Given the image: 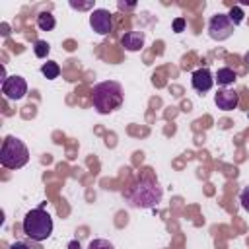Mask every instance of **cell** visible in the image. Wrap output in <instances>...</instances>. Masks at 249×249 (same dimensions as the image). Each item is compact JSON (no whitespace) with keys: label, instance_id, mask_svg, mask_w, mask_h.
I'll use <instances>...</instances> for the list:
<instances>
[{"label":"cell","instance_id":"obj_6","mask_svg":"<svg viewBox=\"0 0 249 249\" xmlns=\"http://www.w3.org/2000/svg\"><path fill=\"white\" fill-rule=\"evenodd\" d=\"M89 25L97 35H109L113 31V16L105 8H95L89 14Z\"/></svg>","mask_w":249,"mask_h":249},{"label":"cell","instance_id":"obj_9","mask_svg":"<svg viewBox=\"0 0 249 249\" xmlns=\"http://www.w3.org/2000/svg\"><path fill=\"white\" fill-rule=\"evenodd\" d=\"M214 101H216L218 109H222V111H233V109L237 107V103H239V95H237L235 89L224 88V89H220V91L216 93Z\"/></svg>","mask_w":249,"mask_h":249},{"label":"cell","instance_id":"obj_17","mask_svg":"<svg viewBox=\"0 0 249 249\" xmlns=\"http://www.w3.org/2000/svg\"><path fill=\"white\" fill-rule=\"evenodd\" d=\"M239 202H241L243 210L249 212V187H245V189L241 191V195H239Z\"/></svg>","mask_w":249,"mask_h":249},{"label":"cell","instance_id":"obj_16","mask_svg":"<svg viewBox=\"0 0 249 249\" xmlns=\"http://www.w3.org/2000/svg\"><path fill=\"white\" fill-rule=\"evenodd\" d=\"M88 249H115V247L107 239H91L89 245H88Z\"/></svg>","mask_w":249,"mask_h":249},{"label":"cell","instance_id":"obj_19","mask_svg":"<svg viewBox=\"0 0 249 249\" xmlns=\"http://www.w3.org/2000/svg\"><path fill=\"white\" fill-rule=\"evenodd\" d=\"M70 6H72L74 10H88V8L93 6V2H84V4H80V2H70Z\"/></svg>","mask_w":249,"mask_h":249},{"label":"cell","instance_id":"obj_13","mask_svg":"<svg viewBox=\"0 0 249 249\" xmlns=\"http://www.w3.org/2000/svg\"><path fill=\"white\" fill-rule=\"evenodd\" d=\"M41 74H43L47 80H54V78H58V74H60V66H58L54 60H49V62H45V64L41 66Z\"/></svg>","mask_w":249,"mask_h":249},{"label":"cell","instance_id":"obj_12","mask_svg":"<svg viewBox=\"0 0 249 249\" xmlns=\"http://www.w3.org/2000/svg\"><path fill=\"white\" fill-rule=\"evenodd\" d=\"M54 25H56V19H54V16L51 12H41L37 16V27L41 31H53Z\"/></svg>","mask_w":249,"mask_h":249},{"label":"cell","instance_id":"obj_4","mask_svg":"<svg viewBox=\"0 0 249 249\" xmlns=\"http://www.w3.org/2000/svg\"><path fill=\"white\" fill-rule=\"evenodd\" d=\"M29 161V150L27 146L16 138V136H6L0 148V163L6 169H19Z\"/></svg>","mask_w":249,"mask_h":249},{"label":"cell","instance_id":"obj_11","mask_svg":"<svg viewBox=\"0 0 249 249\" xmlns=\"http://www.w3.org/2000/svg\"><path fill=\"white\" fill-rule=\"evenodd\" d=\"M235 80H237V74L231 68H228V66L218 68L216 78H214V82H218V86H231Z\"/></svg>","mask_w":249,"mask_h":249},{"label":"cell","instance_id":"obj_20","mask_svg":"<svg viewBox=\"0 0 249 249\" xmlns=\"http://www.w3.org/2000/svg\"><path fill=\"white\" fill-rule=\"evenodd\" d=\"M117 6H119V10H132V8H136V2H130V4H126V2H119Z\"/></svg>","mask_w":249,"mask_h":249},{"label":"cell","instance_id":"obj_23","mask_svg":"<svg viewBox=\"0 0 249 249\" xmlns=\"http://www.w3.org/2000/svg\"><path fill=\"white\" fill-rule=\"evenodd\" d=\"M245 62H249V53H245Z\"/></svg>","mask_w":249,"mask_h":249},{"label":"cell","instance_id":"obj_10","mask_svg":"<svg viewBox=\"0 0 249 249\" xmlns=\"http://www.w3.org/2000/svg\"><path fill=\"white\" fill-rule=\"evenodd\" d=\"M144 31H126L121 37V45L128 51V53H136L144 47Z\"/></svg>","mask_w":249,"mask_h":249},{"label":"cell","instance_id":"obj_5","mask_svg":"<svg viewBox=\"0 0 249 249\" xmlns=\"http://www.w3.org/2000/svg\"><path fill=\"white\" fill-rule=\"evenodd\" d=\"M233 33V23L228 14H214L208 21V35L214 41H226Z\"/></svg>","mask_w":249,"mask_h":249},{"label":"cell","instance_id":"obj_8","mask_svg":"<svg viewBox=\"0 0 249 249\" xmlns=\"http://www.w3.org/2000/svg\"><path fill=\"white\" fill-rule=\"evenodd\" d=\"M191 84H193V89H195V91L206 93V91H210L212 86H214V76H212V72H210L208 68H198V70L193 72Z\"/></svg>","mask_w":249,"mask_h":249},{"label":"cell","instance_id":"obj_18","mask_svg":"<svg viewBox=\"0 0 249 249\" xmlns=\"http://www.w3.org/2000/svg\"><path fill=\"white\" fill-rule=\"evenodd\" d=\"M183 29H185V19H183V18H177V19L173 21V31H175V33H181Z\"/></svg>","mask_w":249,"mask_h":249},{"label":"cell","instance_id":"obj_3","mask_svg":"<svg viewBox=\"0 0 249 249\" xmlns=\"http://www.w3.org/2000/svg\"><path fill=\"white\" fill-rule=\"evenodd\" d=\"M161 195H163V191L156 181L142 179L128 193V200L136 208H154L161 202Z\"/></svg>","mask_w":249,"mask_h":249},{"label":"cell","instance_id":"obj_14","mask_svg":"<svg viewBox=\"0 0 249 249\" xmlns=\"http://www.w3.org/2000/svg\"><path fill=\"white\" fill-rule=\"evenodd\" d=\"M49 51H51V45L47 43V41H35V45H33V53H35V56L37 58H45L47 54H49Z\"/></svg>","mask_w":249,"mask_h":249},{"label":"cell","instance_id":"obj_15","mask_svg":"<svg viewBox=\"0 0 249 249\" xmlns=\"http://www.w3.org/2000/svg\"><path fill=\"white\" fill-rule=\"evenodd\" d=\"M228 16H230V19H231V23H233V25H239V23L243 21V12H241V8H239V6H231Z\"/></svg>","mask_w":249,"mask_h":249},{"label":"cell","instance_id":"obj_21","mask_svg":"<svg viewBox=\"0 0 249 249\" xmlns=\"http://www.w3.org/2000/svg\"><path fill=\"white\" fill-rule=\"evenodd\" d=\"M10 249H29V247H27L23 241H16V243L10 245Z\"/></svg>","mask_w":249,"mask_h":249},{"label":"cell","instance_id":"obj_7","mask_svg":"<svg viewBox=\"0 0 249 249\" xmlns=\"http://www.w3.org/2000/svg\"><path fill=\"white\" fill-rule=\"evenodd\" d=\"M2 93L6 99H21L27 93V82L21 76H8L2 82Z\"/></svg>","mask_w":249,"mask_h":249},{"label":"cell","instance_id":"obj_2","mask_svg":"<svg viewBox=\"0 0 249 249\" xmlns=\"http://www.w3.org/2000/svg\"><path fill=\"white\" fill-rule=\"evenodd\" d=\"M23 233L33 241H45L53 233V218L43 208H33L23 216L21 222Z\"/></svg>","mask_w":249,"mask_h":249},{"label":"cell","instance_id":"obj_22","mask_svg":"<svg viewBox=\"0 0 249 249\" xmlns=\"http://www.w3.org/2000/svg\"><path fill=\"white\" fill-rule=\"evenodd\" d=\"M68 249H80V243H76V241H70V243H68Z\"/></svg>","mask_w":249,"mask_h":249},{"label":"cell","instance_id":"obj_1","mask_svg":"<svg viewBox=\"0 0 249 249\" xmlns=\"http://www.w3.org/2000/svg\"><path fill=\"white\" fill-rule=\"evenodd\" d=\"M91 101L93 107L97 109V113L101 115H109L115 109H119L123 105V88L119 82L107 80V82H99L93 86V93H91Z\"/></svg>","mask_w":249,"mask_h":249}]
</instances>
